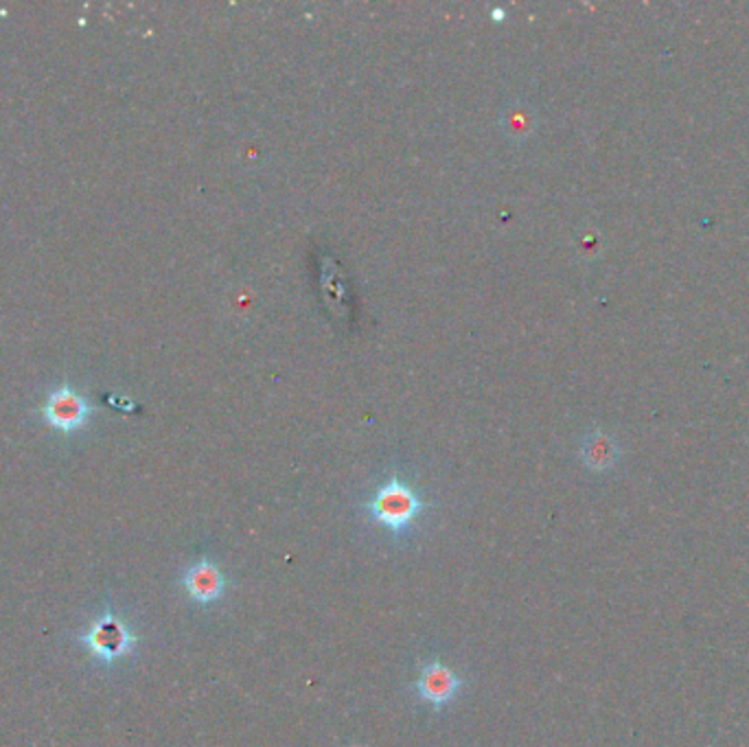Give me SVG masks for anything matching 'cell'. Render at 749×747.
<instances>
[{
    "instance_id": "obj_3",
    "label": "cell",
    "mask_w": 749,
    "mask_h": 747,
    "mask_svg": "<svg viewBox=\"0 0 749 747\" xmlns=\"http://www.w3.org/2000/svg\"><path fill=\"white\" fill-rule=\"evenodd\" d=\"M463 686V680L459 678L456 671H452L448 664L432 660L428 664L421 667V673L415 682V691L417 695L434 706L437 711H441L443 706H448L452 700H456L459 691Z\"/></svg>"
},
{
    "instance_id": "obj_1",
    "label": "cell",
    "mask_w": 749,
    "mask_h": 747,
    "mask_svg": "<svg viewBox=\"0 0 749 747\" xmlns=\"http://www.w3.org/2000/svg\"><path fill=\"white\" fill-rule=\"evenodd\" d=\"M426 508V499L397 476L388 479L364 504L368 517L393 535H406Z\"/></svg>"
},
{
    "instance_id": "obj_2",
    "label": "cell",
    "mask_w": 749,
    "mask_h": 747,
    "mask_svg": "<svg viewBox=\"0 0 749 747\" xmlns=\"http://www.w3.org/2000/svg\"><path fill=\"white\" fill-rule=\"evenodd\" d=\"M84 642L101 662H114L132 653L136 638L121 618H117L114 614H106L97 623H92V627L84 636Z\"/></svg>"
},
{
    "instance_id": "obj_4",
    "label": "cell",
    "mask_w": 749,
    "mask_h": 747,
    "mask_svg": "<svg viewBox=\"0 0 749 747\" xmlns=\"http://www.w3.org/2000/svg\"><path fill=\"white\" fill-rule=\"evenodd\" d=\"M183 587L194 603L213 605L227 592V576L220 565L209 559H200L187 568L183 576Z\"/></svg>"
},
{
    "instance_id": "obj_5",
    "label": "cell",
    "mask_w": 749,
    "mask_h": 747,
    "mask_svg": "<svg viewBox=\"0 0 749 747\" xmlns=\"http://www.w3.org/2000/svg\"><path fill=\"white\" fill-rule=\"evenodd\" d=\"M616 459H618V450H616L614 441L605 435H592L583 443V461L590 470L605 472V470L614 468Z\"/></svg>"
}]
</instances>
